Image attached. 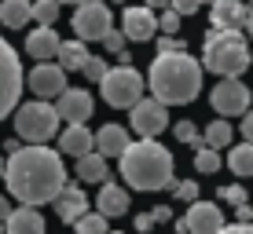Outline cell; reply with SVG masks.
<instances>
[{"label":"cell","instance_id":"obj_7","mask_svg":"<svg viewBox=\"0 0 253 234\" xmlns=\"http://www.w3.org/2000/svg\"><path fill=\"white\" fill-rule=\"evenodd\" d=\"M70 26H74L77 40L88 44V40H103L107 30H114V15H110V7L103 4V0H81L74 19H70Z\"/></svg>","mask_w":253,"mask_h":234},{"label":"cell","instance_id":"obj_20","mask_svg":"<svg viewBox=\"0 0 253 234\" xmlns=\"http://www.w3.org/2000/svg\"><path fill=\"white\" fill-rule=\"evenodd\" d=\"M92 139H95V154H103L107 161H110V158H121V150L132 143V139H128V132H125L121 125H103Z\"/></svg>","mask_w":253,"mask_h":234},{"label":"cell","instance_id":"obj_49","mask_svg":"<svg viewBox=\"0 0 253 234\" xmlns=\"http://www.w3.org/2000/svg\"><path fill=\"white\" fill-rule=\"evenodd\" d=\"M202 4H213V0H202Z\"/></svg>","mask_w":253,"mask_h":234},{"label":"cell","instance_id":"obj_1","mask_svg":"<svg viewBox=\"0 0 253 234\" xmlns=\"http://www.w3.org/2000/svg\"><path fill=\"white\" fill-rule=\"evenodd\" d=\"M4 187L15 201L22 205H44L59 190L66 187V168L63 154L51 146H19L15 154H7L4 161Z\"/></svg>","mask_w":253,"mask_h":234},{"label":"cell","instance_id":"obj_36","mask_svg":"<svg viewBox=\"0 0 253 234\" xmlns=\"http://www.w3.org/2000/svg\"><path fill=\"white\" fill-rule=\"evenodd\" d=\"M198 7H202V0H169V11H176L180 19H187V15H195Z\"/></svg>","mask_w":253,"mask_h":234},{"label":"cell","instance_id":"obj_28","mask_svg":"<svg viewBox=\"0 0 253 234\" xmlns=\"http://www.w3.org/2000/svg\"><path fill=\"white\" fill-rule=\"evenodd\" d=\"M74 234H107V216H99V212H84V216H77L74 220Z\"/></svg>","mask_w":253,"mask_h":234},{"label":"cell","instance_id":"obj_14","mask_svg":"<svg viewBox=\"0 0 253 234\" xmlns=\"http://www.w3.org/2000/svg\"><path fill=\"white\" fill-rule=\"evenodd\" d=\"M121 33H125V40H151L158 33V15L151 7H125Z\"/></svg>","mask_w":253,"mask_h":234},{"label":"cell","instance_id":"obj_37","mask_svg":"<svg viewBox=\"0 0 253 234\" xmlns=\"http://www.w3.org/2000/svg\"><path fill=\"white\" fill-rule=\"evenodd\" d=\"M158 51H187L184 40H176V37H162L158 40Z\"/></svg>","mask_w":253,"mask_h":234},{"label":"cell","instance_id":"obj_10","mask_svg":"<svg viewBox=\"0 0 253 234\" xmlns=\"http://www.w3.org/2000/svg\"><path fill=\"white\" fill-rule=\"evenodd\" d=\"M128 110H132L128 125H132V132H139L143 139H154V135H162L165 128H169V106H162L158 99H139Z\"/></svg>","mask_w":253,"mask_h":234},{"label":"cell","instance_id":"obj_33","mask_svg":"<svg viewBox=\"0 0 253 234\" xmlns=\"http://www.w3.org/2000/svg\"><path fill=\"white\" fill-rule=\"evenodd\" d=\"M158 33H165V37H176V33H180V15L165 7V15H158Z\"/></svg>","mask_w":253,"mask_h":234},{"label":"cell","instance_id":"obj_32","mask_svg":"<svg viewBox=\"0 0 253 234\" xmlns=\"http://www.w3.org/2000/svg\"><path fill=\"white\" fill-rule=\"evenodd\" d=\"M107 70H110V66L103 63V59H95V55H88V59H84V66H81V73L88 77V81H95V84L103 81V73H107Z\"/></svg>","mask_w":253,"mask_h":234},{"label":"cell","instance_id":"obj_15","mask_svg":"<svg viewBox=\"0 0 253 234\" xmlns=\"http://www.w3.org/2000/svg\"><path fill=\"white\" fill-rule=\"evenodd\" d=\"M250 7L242 0H213L209 4V19H213V30H242L246 26Z\"/></svg>","mask_w":253,"mask_h":234},{"label":"cell","instance_id":"obj_17","mask_svg":"<svg viewBox=\"0 0 253 234\" xmlns=\"http://www.w3.org/2000/svg\"><path fill=\"white\" fill-rule=\"evenodd\" d=\"M51 201H55V212H59V220H63V223H74L77 216H84V212L92 209L88 194H84L81 187H63Z\"/></svg>","mask_w":253,"mask_h":234},{"label":"cell","instance_id":"obj_40","mask_svg":"<svg viewBox=\"0 0 253 234\" xmlns=\"http://www.w3.org/2000/svg\"><path fill=\"white\" fill-rule=\"evenodd\" d=\"M165 220H172V209L169 205H158V209L151 212V223H165Z\"/></svg>","mask_w":253,"mask_h":234},{"label":"cell","instance_id":"obj_48","mask_svg":"<svg viewBox=\"0 0 253 234\" xmlns=\"http://www.w3.org/2000/svg\"><path fill=\"white\" fill-rule=\"evenodd\" d=\"M59 4H81V0H59Z\"/></svg>","mask_w":253,"mask_h":234},{"label":"cell","instance_id":"obj_13","mask_svg":"<svg viewBox=\"0 0 253 234\" xmlns=\"http://www.w3.org/2000/svg\"><path fill=\"white\" fill-rule=\"evenodd\" d=\"M184 227H187V234H216L224 227L220 205H213V201H191V209L184 216Z\"/></svg>","mask_w":253,"mask_h":234},{"label":"cell","instance_id":"obj_30","mask_svg":"<svg viewBox=\"0 0 253 234\" xmlns=\"http://www.w3.org/2000/svg\"><path fill=\"white\" fill-rule=\"evenodd\" d=\"M172 132H176V139H180V143L195 146V150H198V146H206V139H202V135H198V128L191 125V121H180V125L172 128Z\"/></svg>","mask_w":253,"mask_h":234},{"label":"cell","instance_id":"obj_31","mask_svg":"<svg viewBox=\"0 0 253 234\" xmlns=\"http://www.w3.org/2000/svg\"><path fill=\"white\" fill-rule=\"evenodd\" d=\"M169 190L180 198V201H187V205H191V201H198V183H195V179H184V183H176V179H172Z\"/></svg>","mask_w":253,"mask_h":234},{"label":"cell","instance_id":"obj_2","mask_svg":"<svg viewBox=\"0 0 253 234\" xmlns=\"http://www.w3.org/2000/svg\"><path fill=\"white\" fill-rule=\"evenodd\" d=\"M151 99L162 106H187L202 92V63L191 59V51H158L147 73Z\"/></svg>","mask_w":253,"mask_h":234},{"label":"cell","instance_id":"obj_34","mask_svg":"<svg viewBox=\"0 0 253 234\" xmlns=\"http://www.w3.org/2000/svg\"><path fill=\"white\" fill-rule=\"evenodd\" d=\"M103 48H107L110 55H121V51H125V33H121V30H107V37H103Z\"/></svg>","mask_w":253,"mask_h":234},{"label":"cell","instance_id":"obj_8","mask_svg":"<svg viewBox=\"0 0 253 234\" xmlns=\"http://www.w3.org/2000/svg\"><path fill=\"white\" fill-rule=\"evenodd\" d=\"M19 95H22V63H19V51L0 37V121L19 106Z\"/></svg>","mask_w":253,"mask_h":234},{"label":"cell","instance_id":"obj_23","mask_svg":"<svg viewBox=\"0 0 253 234\" xmlns=\"http://www.w3.org/2000/svg\"><path fill=\"white\" fill-rule=\"evenodd\" d=\"M55 59H59V66H63L66 73H70V70H81L84 59H88V48H84L81 40H59Z\"/></svg>","mask_w":253,"mask_h":234},{"label":"cell","instance_id":"obj_38","mask_svg":"<svg viewBox=\"0 0 253 234\" xmlns=\"http://www.w3.org/2000/svg\"><path fill=\"white\" fill-rule=\"evenodd\" d=\"M216 234H253V220H250V223H231V227L224 223V227L216 231Z\"/></svg>","mask_w":253,"mask_h":234},{"label":"cell","instance_id":"obj_18","mask_svg":"<svg viewBox=\"0 0 253 234\" xmlns=\"http://www.w3.org/2000/svg\"><path fill=\"white\" fill-rule=\"evenodd\" d=\"M4 234H44V216L33 209V205L11 209L7 220H4Z\"/></svg>","mask_w":253,"mask_h":234},{"label":"cell","instance_id":"obj_5","mask_svg":"<svg viewBox=\"0 0 253 234\" xmlns=\"http://www.w3.org/2000/svg\"><path fill=\"white\" fill-rule=\"evenodd\" d=\"M15 132H19V139H26L30 146L37 143H48L51 135L59 132V114L55 106H51L48 99H33V102H19L15 106Z\"/></svg>","mask_w":253,"mask_h":234},{"label":"cell","instance_id":"obj_11","mask_svg":"<svg viewBox=\"0 0 253 234\" xmlns=\"http://www.w3.org/2000/svg\"><path fill=\"white\" fill-rule=\"evenodd\" d=\"M55 99H59L55 114H59V121H66V125H84V121L92 117V110H95L92 92H84V88H63Z\"/></svg>","mask_w":253,"mask_h":234},{"label":"cell","instance_id":"obj_51","mask_svg":"<svg viewBox=\"0 0 253 234\" xmlns=\"http://www.w3.org/2000/svg\"><path fill=\"white\" fill-rule=\"evenodd\" d=\"M0 234H4V227H0Z\"/></svg>","mask_w":253,"mask_h":234},{"label":"cell","instance_id":"obj_46","mask_svg":"<svg viewBox=\"0 0 253 234\" xmlns=\"http://www.w3.org/2000/svg\"><path fill=\"white\" fill-rule=\"evenodd\" d=\"M242 30H246V33H250V40H253V11L246 15V26H242Z\"/></svg>","mask_w":253,"mask_h":234},{"label":"cell","instance_id":"obj_52","mask_svg":"<svg viewBox=\"0 0 253 234\" xmlns=\"http://www.w3.org/2000/svg\"><path fill=\"white\" fill-rule=\"evenodd\" d=\"M118 4H121V0H118Z\"/></svg>","mask_w":253,"mask_h":234},{"label":"cell","instance_id":"obj_47","mask_svg":"<svg viewBox=\"0 0 253 234\" xmlns=\"http://www.w3.org/2000/svg\"><path fill=\"white\" fill-rule=\"evenodd\" d=\"M0 179H4V154H0Z\"/></svg>","mask_w":253,"mask_h":234},{"label":"cell","instance_id":"obj_35","mask_svg":"<svg viewBox=\"0 0 253 234\" xmlns=\"http://www.w3.org/2000/svg\"><path fill=\"white\" fill-rule=\"evenodd\" d=\"M220 201H231V205H246V187H239V183H228V187H220Z\"/></svg>","mask_w":253,"mask_h":234},{"label":"cell","instance_id":"obj_4","mask_svg":"<svg viewBox=\"0 0 253 234\" xmlns=\"http://www.w3.org/2000/svg\"><path fill=\"white\" fill-rule=\"evenodd\" d=\"M202 66L216 77H242V70H250V48L242 30H209L202 44Z\"/></svg>","mask_w":253,"mask_h":234},{"label":"cell","instance_id":"obj_12","mask_svg":"<svg viewBox=\"0 0 253 234\" xmlns=\"http://www.w3.org/2000/svg\"><path fill=\"white\" fill-rule=\"evenodd\" d=\"M22 81H30V88L37 99H55L63 88H70L66 84V70L59 63H37L30 70V77H22Z\"/></svg>","mask_w":253,"mask_h":234},{"label":"cell","instance_id":"obj_45","mask_svg":"<svg viewBox=\"0 0 253 234\" xmlns=\"http://www.w3.org/2000/svg\"><path fill=\"white\" fill-rule=\"evenodd\" d=\"M143 7H151V11H158V7H169V0H147Z\"/></svg>","mask_w":253,"mask_h":234},{"label":"cell","instance_id":"obj_27","mask_svg":"<svg viewBox=\"0 0 253 234\" xmlns=\"http://www.w3.org/2000/svg\"><path fill=\"white\" fill-rule=\"evenodd\" d=\"M30 19H37L41 26H55L59 0H30Z\"/></svg>","mask_w":253,"mask_h":234},{"label":"cell","instance_id":"obj_53","mask_svg":"<svg viewBox=\"0 0 253 234\" xmlns=\"http://www.w3.org/2000/svg\"><path fill=\"white\" fill-rule=\"evenodd\" d=\"M107 234H110V231H107Z\"/></svg>","mask_w":253,"mask_h":234},{"label":"cell","instance_id":"obj_50","mask_svg":"<svg viewBox=\"0 0 253 234\" xmlns=\"http://www.w3.org/2000/svg\"><path fill=\"white\" fill-rule=\"evenodd\" d=\"M250 66H253V55H250Z\"/></svg>","mask_w":253,"mask_h":234},{"label":"cell","instance_id":"obj_42","mask_svg":"<svg viewBox=\"0 0 253 234\" xmlns=\"http://www.w3.org/2000/svg\"><path fill=\"white\" fill-rule=\"evenodd\" d=\"M235 212H239V223H250V220H253V209H250V205H235Z\"/></svg>","mask_w":253,"mask_h":234},{"label":"cell","instance_id":"obj_9","mask_svg":"<svg viewBox=\"0 0 253 234\" xmlns=\"http://www.w3.org/2000/svg\"><path fill=\"white\" fill-rule=\"evenodd\" d=\"M209 106L220 117H239L250 110V88L239 81V77H220V84L209 95Z\"/></svg>","mask_w":253,"mask_h":234},{"label":"cell","instance_id":"obj_41","mask_svg":"<svg viewBox=\"0 0 253 234\" xmlns=\"http://www.w3.org/2000/svg\"><path fill=\"white\" fill-rule=\"evenodd\" d=\"M154 227V223H151V212H143V216H136V231L139 234H147V231H151Z\"/></svg>","mask_w":253,"mask_h":234},{"label":"cell","instance_id":"obj_25","mask_svg":"<svg viewBox=\"0 0 253 234\" xmlns=\"http://www.w3.org/2000/svg\"><path fill=\"white\" fill-rule=\"evenodd\" d=\"M228 168L235 172V176H253V143L231 146V154H228Z\"/></svg>","mask_w":253,"mask_h":234},{"label":"cell","instance_id":"obj_3","mask_svg":"<svg viewBox=\"0 0 253 234\" xmlns=\"http://www.w3.org/2000/svg\"><path fill=\"white\" fill-rule=\"evenodd\" d=\"M121 179L132 190H165L172 183V154L158 139H139L121 150Z\"/></svg>","mask_w":253,"mask_h":234},{"label":"cell","instance_id":"obj_6","mask_svg":"<svg viewBox=\"0 0 253 234\" xmlns=\"http://www.w3.org/2000/svg\"><path fill=\"white\" fill-rule=\"evenodd\" d=\"M143 84H147L143 73H139L132 63H121V66H110V70L103 73L99 88H103V99H107L110 106L128 110L132 102L143 99Z\"/></svg>","mask_w":253,"mask_h":234},{"label":"cell","instance_id":"obj_43","mask_svg":"<svg viewBox=\"0 0 253 234\" xmlns=\"http://www.w3.org/2000/svg\"><path fill=\"white\" fill-rule=\"evenodd\" d=\"M7 212H11V198H4V194H0V223L7 220Z\"/></svg>","mask_w":253,"mask_h":234},{"label":"cell","instance_id":"obj_29","mask_svg":"<svg viewBox=\"0 0 253 234\" xmlns=\"http://www.w3.org/2000/svg\"><path fill=\"white\" fill-rule=\"evenodd\" d=\"M216 168H220V154H216L213 146H198V150H195V172L213 176Z\"/></svg>","mask_w":253,"mask_h":234},{"label":"cell","instance_id":"obj_22","mask_svg":"<svg viewBox=\"0 0 253 234\" xmlns=\"http://www.w3.org/2000/svg\"><path fill=\"white\" fill-rule=\"evenodd\" d=\"M59 150L70 154V158H81V154L95 150V139H92V132L84 125H66L63 139H59Z\"/></svg>","mask_w":253,"mask_h":234},{"label":"cell","instance_id":"obj_44","mask_svg":"<svg viewBox=\"0 0 253 234\" xmlns=\"http://www.w3.org/2000/svg\"><path fill=\"white\" fill-rule=\"evenodd\" d=\"M0 146H4V154H15V150H19V139H4Z\"/></svg>","mask_w":253,"mask_h":234},{"label":"cell","instance_id":"obj_21","mask_svg":"<svg viewBox=\"0 0 253 234\" xmlns=\"http://www.w3.org/2000/svg\"><path fill=\"white\" fill-rule=\"evenodd\" d=\"M77 179H81V183H107V179H110L107 158H103V154H95V150L81 154V158H77Z\"/></svg>","mask_w":253,"mask_h":234},{"label":"cell","instance_id":"obj_16","mask_svg":"<svg viewBox=\"0 0 253 234\" xmlns=\"http://www.w3.org/2000/svg\"><path fill=\"white\" fill-rule=\"evenodd\" d=\"M128 190L121 187V183H99V198H95V212L99 216H107V220H114V216H125L128 212Z\"/></svg>","mask_w":253,"mask_h":234},{"label":"cell","instance_id":"obj_39","mask_svg":"<svg viewBox=\"0 0 253 234\" xmlns=\"http://www.w3.org/2000/svg\"><path fill=\"white\" fill-rule=\"evenodd\" d=\"M242 139L253 143V110H246V114H242Z\"/></svg>","mask_w":253,"mask_h":234},{"label":"cell","instance_id":"obj_19","mask_svg":"<svg viewBox=\"0 0 253 234\" xmlns=\"http://www.w3.org/2000/svg\"><path fill=\"white\" fill-rule=\"evenodd\" d=\"M59 51V33L51 30V26H41V30H33L30 37H26V55L37 59V63H51Z\"/></svg>","mask_w":253,"mask_h":234},{"label":"cell","instance_id":"obj_24","mask_svg":"<svg viewBox=\"0 0 253 234\" xmlns=\"http://www.w3.org/2000/svg\"><path fill=\"white\" fill-rule=\"evenodd\" d=\"M0 22L7 30H22L30 22V0H0Z\"/></svg>","mask_w":253,"mask_h":234},{"label":"cell","instance_id":"obj_26","mask_svg":"<svg viewBox=\"0 0 253 234\" xmlns=\"http://www.w3.org/2000/svg\"><path fill=\"white\" fill-rule=\"evenodd\" d=\"M231 125H228V121H224V117H216V121H209V125H206V135H202V139H206V146H213V150H220V146H228L231 143Z\"/></svg>","mask_w":253,"mask_h":234}]
</instances>
